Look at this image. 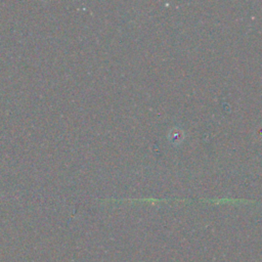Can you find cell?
I'll list each match as a JSON object with an SVG mask.
<instances>
[{"instance_id":"obj_1","label":"cell","mask_w":262,"mask_h":262,"mask_svg":"<svg viewBox=\"0 0 262 262\" xmlns=\"http://www.w3.org/2000/svg\"><path fill=\"white\" fill-rule=\"evenodd\" d=\"M183 132L181 129L178 128H174L170 131L169 133V138H170V142H172L173 144H179L183 141Z\"/></svg>"}]
</instances>
